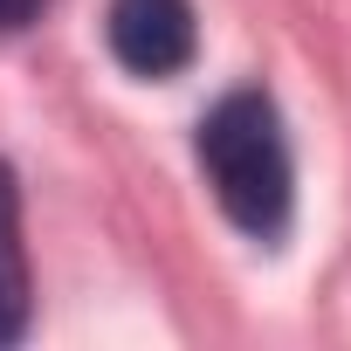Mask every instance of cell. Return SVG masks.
<instances>
[{"instance_id":"6da1fadb","label":"cell","mask_w":351,"mask_h":351,"mask_svg":"<svg viewBox=\"0 0 351 351\" xmlns=\"http://www.w3.org/2000/svg\"><path fill=\"white\" fill-rule=\"evenodd\" d=\"M200 172L241 234L276 241L289 228V200H296L289 145H282V117L262 90H234L200 117Z\"/></svg>"},{"instance_id":"7a4b0ae2","label":"cell","mask_w":351,"mask_h":351,"mask_svg":"<svg viewBox=\"0 0 351 351\" xmlns=\"http://www.w3.org/2000/svg\"><path fill=\"white\" fill-rule=\"evenodd\" d=\"M110 56L131 69V76H180L200 49V28H193V8L186 0H110Z\"/></svg>"},{"instance_id":"3957f363","label":"cell","mask_w":351,"mask_h":351,"mask_svg":"<svg viewBox=\"0 0 351 351\" xmlns=\"http://www.w3.org/2000/svg\"><path fill=\"white\" fill-rule=\"evenodd\" d=\"M35 317V289H28V241H21V180L0 158V344H21Z\"/></svg>"},{"instance_id":"277c9868","label":"cell","mask_w":351,"mask_h":351,"mask_svg":"<svg viewBox=\"0 0 351 351\" xmlns=\"http://www.w3.org/2000/svg\"><path fill=\"white\" fill-rule=\"evenodd\" d=\"M42 8H49V0H0V35L35 28V21H42Z\"/></svg>"}]
</instances>
